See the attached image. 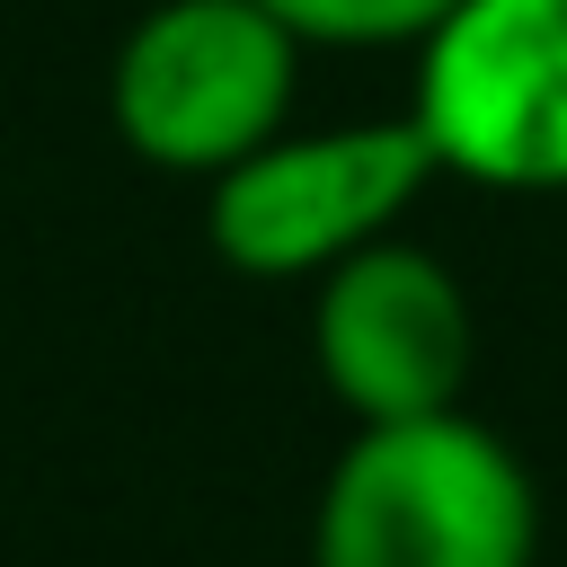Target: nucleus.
<instances>
[{
	"instance_id": "423d86ee",
	"label": "nucleus",
	"mask_w": 567,
	"mask_h": 567,
	"mask_svg": "<svg viewBox=\"0 0 567 567\" xmlns=\"http://www.w3.org/2000/svg\"><path fill=\"white\" fill-rule=\"evenodd\" d=\"M275 9L301 44H328V53H381V44H425L443 27L452 0H257Z\"/></svg>"
},
{
	"instance_id": "20e7f679",
	"label": "nucleus",
	"mask_w": 567,
	"mask_h": 567,
	"mask_svg": "<svg viewBox=\"0 0 567 567\" xmlns=\"http://www.w3.org/2000/svg\"><path fill=\"white\" fill-rule=\"evenodd\" d=\"M408 115L443 177L567 195V0H452L416 44Z\"/></svg>"
},
{
	"instance_id": "f03ea898",
	"label": "nucleus",
	"mask_w": 567,
	"mask_h": 567,
	"mask_svg": "<svg viewBox=\"0 0 567 567\" xmlns=\"http://www.w3.org/2000/svg\"><path fill=\"white\" fill-rule=\"evenodd\" d=\"M301 89V35L257 0H159L106 62V124L133 159L221 177L284 133Z\"/></svg>"
},
{
	"instance_id": "7ed1b4c3",
	"label": "nucleus",
	"mask_w": 567,
	"mask_h": 567,
	"mask_svg": "<svg viewBox=\"0 0 567 567\" xmlns=\"http://www.w3.org/2000/svg\"><path fill=\"white\" fill-rule=\"evenodd\" d=\"M434 177L443 168H434V142L416 133V115L328 124V133H266L248 159L204 177L213 186L204 195V239H213L221 266H239L257 284L328 275L363 239H390L399 213Z\"/></svg>"
},
{
	"instance_id": "f257e3e1",
	"label": "nucleus",
	"mask_w": 567,
	"mask_h": 567,
	"mask_svg": "<svg viewBox=\"0 0 567 567\" xmlns=\"http://www.w3.org/2000/svg\"><path fill=\"white\" fill-rule=\"evenodd\" d=\"M532 470L470 408L354 425L310 514V567H532Z\"/></svg>"
},
{
	"instance_id": "39448f33",
	"label": "nucleus",
	"mask_w": 567,
	"mask_h": 567,
	"mask_svg": "<svg viewBox=\"0 0 567 567\" xmlns=\"http://www.w3.org/2000/svg\"><path fill=\"white\" fill-rule=\"evenodd\" d=\"M310 284H319L310 363L354 425L461 408L470 363H478V319H470L461 275L434 248H408L390 230V239H363L354 257H337Z\"/></svg>"
}]
</instances>
